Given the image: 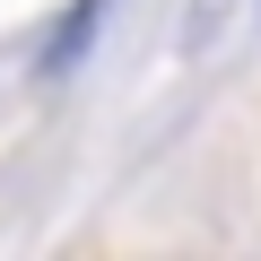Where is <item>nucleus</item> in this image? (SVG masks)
<instances>
[{
	"label": "nucleus",
	"instance_id": "f257e3e1",
	"mask_svg": "<svg viewBox=\"0 0 261 261\" xmlns=\"http://www.w3.org/2000/svg\"><path fill=\"white\" fill-rule=\"evenodd\" d=\"M96 9H105V0H79V9H70V27H61V35H53V53H44L53 70H70V61L87 53V35H96Z\"/></svg>",
	"mask_w": 261,
	"mask_h": 261
}]
</instances>
